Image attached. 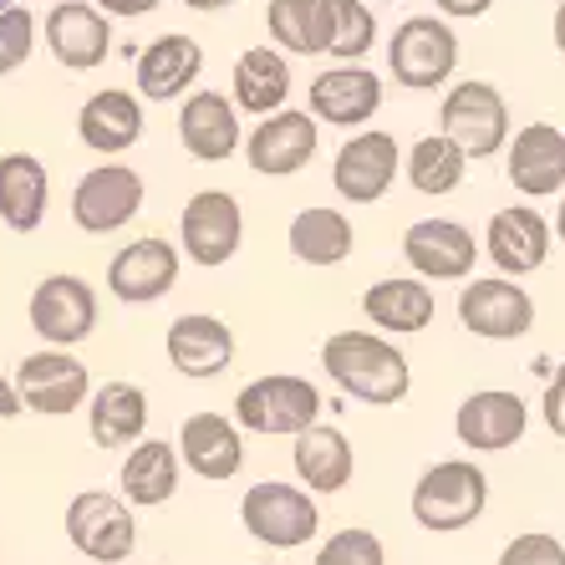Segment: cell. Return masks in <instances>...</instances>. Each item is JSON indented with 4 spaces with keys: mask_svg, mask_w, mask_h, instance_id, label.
Listing matches in <instances>:
<instances>
[{
    "mask_svg": "<svg viewBox=\"0 0 565 565\" xmlns=\"http://www.w3.org/2000/svg\"><path fill=\"white\" fill-rule=\"evenodd\" d=\"M377 107H382L377 72H367V66H356V62H337L311 82V113L321 122L362 128V122L377 118Z\"/></svg>",
    "mask_w": 565,
    "mask_h": 565,
    "instance_id": "21",
    "label": "cell"
},
{
    "mask_svg": "<svg viewBox=\"0 0 565 565\" xmlns=\"http://www.w3.org/2000/svg\"><path fill=\"white\" fill-rule=\"evenodd\" d=\"M46 194H52V179H46V163L36 153H6L0 158V220L11 224L15 235H31L46 220Z\"/></svg>",
    "mask_w": 565,
    "mask_h": 565,
    "instance_id": "29",
    "label": "cell"
},
{
    "mask_svg": "<svg viewBox=\"0 0 565 565\" xmlns=\"http://www.w3.org/2000/svg\"><path fill=\"white\" fill-rule=\"evenodd\" d=\"M199 72H204V46L194 36L169 31V36L148 41V52L138 56V93L148 103H173L189 93V82H199Z\"/></svg>",
    "mask_w": 565,
    "mask_h": 565,
    "instance_id": "25",
    "label": "cell"
},
{
    "mask_svg": "<svg viewBox=\"0 0 565 565\" xmlns=\"http://www.w3.org/2000/svg\"><path fill=\"white\" fill-rule=\"evenodd\" d=\"M239 520L270 551H301V545H311L316 530H321V510H316L311 494L296 484H276V479L245 489Z\"/></svg>",
    "mask_w": 565,
    "mask_h": 565,
    "instance_id": "6",
    "label": "cell"
},
{
    "mask_svg": "<svg viewBox=\"0 0 565 565\" xmlns=\"http://www.w3.org/2000/svg\"><path fill=\"white\" fill-rule=\"evenodd\" d=\"M454 66H459V36L438 15H408L387 41V72L397 87H413V93L444 87Z\"/></svg>",
    "mask_w": 565,
    "mask_h": 565,
    "instance_id": "4",
    "label": "cell"
},
{
    "mask_svg": "<svg viewBox=\"0 0 565 565\" xmlns=\"http://www.w3.org/2000/svg\"><path fill=\"white\" fill-rule=\"evenodd\" d=\"M77 138L103 158L128 153V148L143 138V103L132 93H122V87L93 93L77 113Z\"/></svg>",
    "mask_w": 565,
    "mask_h": 565,
    "instance_id": "24",
    "label": "cell"
},
{
    "mask_svg": "<svg viewBox=\"0 0 565 565\" xmlns=\"http://www.w3.org/2000/svg\"><path fill=\"white\" fill-rule=\"evenodd\" d=\"M540 408H545V428H551L555 438H565V362L555 367V377L545 382V403H540Z\"/></svg>",
    "mask_w": 565,
    "mask_h": 565,
    "instance_id": "40",
    "label": "cell"
},
{
    "mask_svg": "<svg viewBox=\"0 0 565 565\" xmlns=\"http://www.w3.org/2000/svg\"><path fill=\"white\" fill-rule=\"evenodd\" d=\"M179 235H184V255L204 270L214 265H230L245 239V214H239V199L230 189H199L184 204V220H179Z\"/></svg>",
    "mask_w": 565,
    "mask_h": 565,
    "instance_id": "10",
    "label": "cell"
},
{
    "mask_svg": "<svg viewBox=\"0 0 565 565\" xmlns=\"http://www.w3.org/2000/svg\"><path fill=\"white\" fill-rule=\"evenodd\" d=\"M555 239L565 245V199H561V210H555Z\"/></svg>",
    "mask_w": 565,
    "mask_h": 565,
    "instance_id": "46",
    "label": "cell"
},
{
    "mask_svg": "<svg viewBox=\"0 0 565 565\" xmlns=\"http://www.w3.org/2000/svg\"><path fill=\"white\" fill-rule=\"evenodd\" d=\"M173 286H179V250L158 235L122 245V250L113 255V265H107V290L128 306L163 301Z\"/></svg>",
    "mask_w": 565,
    "mask_h": 565,
    "instance_id": "18",
    "label": "cell"
},
{
    "mask_svg": "<svg viewBox=\"0 0 565 565\" xmlns=\"http://www.w3.org/2000/svg\"><path fill=\"white\" fill-rule=\"evenodd\" d=\"M500 565H565V545L545 530H525L500 551Z\"/></svg>",
    "mask_w": 565,
    "mask_h": 565,
    "instance_id": "39",
    "label": "cell"
},
{
    "mask_svg": "<svg viewBox=\"0 0 565 565\" xmlns=\"http://www.w3.org/2000/svg\"><path fill=\"white\" fill-rule=\"evenodd\" d=\"M265 26L290 56L331 52V0H270Z\"/></svg>",
    "mask_w": 565,
    "mask_h": 565,
    "instance_id": "34",
    "label": "cell"
},
{
    "mask_svg": "<svg viewBox=\"0 0 565 565\" xmlns=\"http://www.w3.org/2000/svg\"><path fill=\"white\" fill-rule=\"evenodd\" d=\"M504 179L525 199H551L565 189V132L555 122H525L504 148Z\"/></svg>",
    "mask_w": 565,
    "mask_h": 565,
    "instance_id": "16",
    "label": "cell"
},
{
    "mask_svg": "<svg viewBox=\"0 0 565 565\" xmlns=\"http://www.w3.org/2000/svg\"><path fill=\"white\" fill-rule=\"evenodd\" d=\"M21 408H26V403H21V387L0 377V418H15Z\"/></svg>",
    "mask_w": 565,
    "mask_h": 565,
    "instance_id": "43",
    "label": "cell"
},
{
    "mask_svg": "<svg viewBox=\"0 0 565 565\" xmlns=\"http://www.w3.org/2000/svg\"><path fill=\"white\" fill-rule=\"evenodd\" d=\"M189 11H224V6H235V0H184Z\"/></svg>",
    "mask_w": 565,
    "mask_h": 565,
    "instance_id": "45",
    "label": "cell"
},
{
    "mask_svg": "<svg viewBox=\"0 0 565 565\" xmlns=\"http://www.w3.org/2000/svg\"><path fill=\"white\" fill-rule=\"evenodd\" d=\"M403 173H408V184L418 189V194L444 199V194H454V189L463 184V173H469V153H463L448 132H428V138L413 143Z\"/></svg>",
    "mask_w": 565,
    "mask_h": 565,
    "instance_id": "35",
    "label": "cell"
},
{
    "mask_svg": "<svg viewBox=\"0 0 565 565\" xmlns=\"http://www.w3.org/2000/svg\"><path fill=\"white\" fill-rule=\"evenodd\" d=\"M438 122L454 143L469 158H494L510 148V103L494 82H459L448 87L444 107H438Z\"/></svg>",
    "mask_w": 565,
    "mask_h": 565,
    "instance_id": "5",
    "label": "cell"
},
{
    "mask_svg": "<svg viewBox=\"0 0 565 565\" xmlns=\"http://www.w3.org/2000/svg\"><path fill=\"white\" fill-rule=\"evenodd\" d=\"M555 52L565 56V0L555 6Z\"/></svg>",
    "mask_w": 565,
    "mask_h": 565,
    "instance_id": "44",
    "label": "cell"
},
{
    "mask_svg": "<svg viewBox=\"0 0 565 565\" xmlns=\"http://www.w3.org/2000/svg\"><path fill=\"white\" fill-rule=\"evenodd\" d=\"M11 6H15V0H0V15H6V11H11Z\"/></svg>",
    "mask_w": 565,
    "mask_h": 565,
    "instance_id": "47",
    "label": "cell"
},
{
    "mask_svg": "<svg viewBox=\"0 0 565 565\" xmlns=\"http://www.w3.org/2000/svg\"><path fill=\"white\" fill-rule=\"evenodd\" d=\"M46 52L56 56V66L66 72H93L107 62L113 52V15L103 6H87V0H62L46 15Z\"/></svg>",
    "mask_w": 565,
    "mask_h": 565,
    "instance_id": "14",
    "label": "cell"
},
{
    "mask_svg": "<svg viewBox=\"0 0 565 565\" xmlns=\"http://www.w3.org/2000/svg\"><path fill=\"white\" fill-rule=\"evenodd\" d=\"M484 255L494 260V270L510 280L535 276L540 265L551 260V220L530 204H510L489 220L484 230Z\"/></svg>",
    "mask_w": 565,
    "mask_h": 565,
    "instance_id": "17",
    "label": "cell"
},
{
    "mask_svg": "<svg viewBox=\"0 0 565 565\" xmlns=\"http://www.w3.org/2000/svg\"><path fill=\"white\" fill-rule=\"evenodd\" d=\"M148 428V397L143 387L132 382H103L93 393V408H87V434L97 448H132L143 444Z\"/></svg>",
    "mask_w": 565,
    "mask_h": 565,
    "instance_id": "30",
    "label": "cell"
},
{
    "mask_svg": "<svg viewBox=\"0 0 565 565\" xmlns=\"http://www.w3.org/2000/svg\"><path fill=\"white\" fill-rule=\"evenodd\" d=\"M97 327V296L82 276H46L31 290V331L46 347H72L87 342Z\"/></svg>",
    "mask_w": 565,
    "mask_h": 565,
    "instance_id": "11",
    "label": "cell"
},
{
    "mask_svg": "<svg viewBox=\"0 0 565 565\" xmlns=\"http://www.w3.org/2000/svg\"><path fill=\"white\" fill-rule=\"evenodd\" d=\"M15 387H21V403L31 413H46V418H62V413L82 408L93 397V377L66 347H46V352H31L21 367H15Z\"/></svg>",
    "mask_w": 565,
    "mask_h": 565,
    "instance_id": "13",
    "label": "cell"
},
{
    "mask_svg": "<svg viewBox=\"0 0 565 565\" xmlns=\"http://www.w3.org/2000/svg\"><path fill=\"white\" fill-rule=\"evenodd\" d=\"M290 255L301 265H342L352 255L356 235H352V220L331 204H311L290 220V235H286Z\"/></svg>",
    "mask_w": 565,
    "mask_h": 565,
    "instance_id": "33",
    "label": "cell"
},
{
    "mask_svg": "<svg viewBox=\"0 0 565 565\" xmlns=\"http://www.w3.org/2000/svg\"><path fill=\"white\" fill-rule=\"evenodd\" d=\"M296 479H301L311 494H342L347 484H352L356 473V454L352 444H347L342 428H327V423H316V428H306L301 438H296Z\"/></svg>",
    "mask_w": 565,
    "mask_h": 565,
    "instance_id": "28",
    "label": "cell"
},
{
    "mask_svg": "<svg viewBox=\"0 0 565 565\" xmlns=\"http://www.w3.org/2000/svg\"><path fill=\"white\" fill-rule=\"evenodd\" d=\"M377 41L367 0H331V56L337 62H362Z\"/></svg>",
    "mask_w": 565,
    "mask_h": 565,
    "instance_id": "36",
    "label": "cell"
},
{
    "mask_svg": "<svg viewBox=\"0 0 565 565\" xmlns=\"http://www.w3.org/2000/svg\"><path fill=\"white\" fill-rule=\"evenodd\" d=\"M316 113H270L265 122H255L250 143H245V158H250L255 173H270V179H290V173H301L306 163L316 158Z\"/></svg>",
    "mask_w": 565,
    "mask_h": 565,
    "instance_id": "19",
    "label": "cell"
},
{
    "mask_svg": "<svg viewBox=\"0 0 565 565\" xmlns=\"http://www.w3.org/2000/svg\"><path fill=\"white\" fill-rule=\"evenodd\" d=\"M459 321H463V331L484 337V342H514V337H525L535 327V301L510 276L469 280L459 290Z\"/></svg>",
    "mask_w": 565,
    "mask_h": 565,
    "instance_id": "12",
    "label": "cell"
},
{
    "mask_svg": "<svg viewBox=\"0 0 565 565\" xmlns=\"http://www.w3.org/2000/svg\"><path fill=\"white\" fill-rule=\"evenodd\" d=\"M311 565H387V551L372 530H337Z\"/></svg>",
    "mask_w": 565,
    "mask_h": 565,
    "instance_id": "37",
    "label": "cell"
},
{
    "mask_svg": "<svg viewBox=\"0 0 565 565\" xmlns=\"http://www.w3.org/2000/svg\"><path fill=\"white\" fill-rule=\"evenodd\" d=\"M230 93H235L239 113L270 118V113H280L286 97H290V62L276 52V46H250V52L235 62Z\"/></svg>",
    "mask_w": 565,
    "mask_h": 565,
    "instance_id": "32",
    "label": "cell"
},
{
    "mask_svg": "<svg viewBox=\"0 0 565 565\" xmlns=\"http://www.w3.org/2000/svg\"><path fill=\"white\" fill-rule=\"evenodd\" d=\"M403 255H408L413 276L423 280H469L479 245L459 220H418L403 235Z\"/></svg>",
    "mask_w": 565,
    "mask_h": 565,
    "instance_id": "20",
    "label": "cell"
},
{
    "mask_svg": "<svg viewBox=\"0 0 565 565\" xmlns=\"http://www.w3.org/2000/svg\"><path fill=\"white\" fill-rule=\"evenodd\" d=\"M66 540L97 565H128L132 545H138L128 500L107 494V489H82L77 500L66 504Z\"/></svg>",
    "mask_w": 565,
    "mask_h": 565,
    "instance_id": "7",
    "label": "cell"
},
{
    "mask_svg": "<svg viewBox=\"0 0 565 565\" xmlns=\"http://www.w3.org/2000/svg\"><path fill=\"white\" fill-rule=\"evenodd\" d=\"M138 210H143V173L128 163H97L72 189V220L87 235H113V230L132 224Z\"/></svg>",
    "mask_w": 565,
    "mask_h": 565,
    "instance_id": "9",
    "label": "cell"
},
{
    "mask_svg": "<svg viewBox=\"0 0 565 565\" xmlns=\"http://www.w3.org/2000/svg\"><path fill=\"white\" fill-rule=\"evenodd\" d=\"M179 444H163V438H148V444H132V454L122 459V500L138 504V510H158L179 494Z\"/></svg>",
    "mask_w": 565,
    "mask_h": 565,
    "instance_id": "27",
    "label": "cell"
},
{
    "mask_svg": "<svg viewBox=\"0 0 565 565\" xmlns=\"http://www.w3.org/2000/svg\"><path fill=\"white\" fill-rule=\"evenodd\" d=\"M362 311H367L372 327L397 331V337H413V331H423L428 321H434L438 306H434V290H428L423 276H393V280L367 286Z\"/></svg>",
    "mask_w": 565,
    "mask_h": 565,
    "instance_id": "31",
    "label": "cell"
},
{
    "mask_svg": "<svg viewBox=\"0 0 565 565\" xmlns=\"http://www.w3.org/2000/svg\"><path fill=\"white\" fill-rule=\"evenodd\" d=\"M36 52V21L26 6H11L0 15V77H11L15 66H26Z\"/></svg>",
    "mask_w": 565,
    "mask_h": 565,
    "instance_id": "38",
    "label": "cell"
},
{
    "mask_svg": "<svg viewBox=\"0 0 565 565\" xmlns=\"http://www.w3.org/2000/svg\"><path fill=\"white\" fill-rule=\"evenodd\" d=\"M316 418H321V393L311 377H296V372L255 377L235 397V423L265 438H301L306 428H316Z\"/></svg>",
    "mask_w": 565,
    "mask_h": 565,
    "instance_id": "2",
    "label": "cell"
},
{
    "mask_svg": "<svg viewBox=\"0 0 565 565\" xmlns=\"http://www.w3.org/2000/svg\"><path fill=\"white\" fill-rule=\"evenodd\" d=\"M489 504V479L473 459H444L434 469L418 473L413 484V520L434 535H454V530L473 525Z\"/></svg>",
    "mask_w": 565,
    "mask_h": 565,
    "instance_id": "3",
    "label": "cell"
},
{
    "mask_svg": "<svg viewBox=\"0 0 565 565\" xmlns=\"http://www.w3.org/2000/svg\"><path fill=\"white\" fill-rule=\"evenodd\" d=\"M179 454H184L189 473L224 484L235 479L239 463H245V438H239V423H230L224 413H194L179 428Z\"/></svg>",
    "mask_w": 565,
    "mask_h": 565,
    "instance_id": "22",
    "label": "cell"
},
{
    "mask_svg": "<svg viewBox=\"0 0 565 565\" xmlns=\"http://www.w3.org/2000/svg\"><path fill=\"white\" fill-rule=\"evenodd\" d=\"M403 148H397L393 132H377V128H362L352 132L331 163V184L347 204H377L387 189L397 184V173H403Z\"/></svg>",
    "mask_w": 565,
    "mask_h": 565,
    "instance_id": "8",
    "label": "cell"
},
{
    "mask_svg": "<svg viewBox=\"0 0 565 565\" xmlns=\"http://www.w3.org/2000/svg\"><path fill=\"white\" fill-rule=\"evenodd\" d=\"M179 143L199 163H224L239 148V113L224 93H194L179 113Z\"/></svg>",
    "mask_w": 565,
    "mask_h": 565,
    "instance_id": "26",
    "label": "cell"
},
{
    "mask_svg": "<svg viewBox=\"0 0 565 565\" xmlns=\"http://www.w3.org/2000/svg\"><path fill=\"white\" fill-rule=\"evenodd\" d=\"M530 428V408L520 393H504V387H484V393H469L454 413V434L463 448L473 454H504L525 438Z\"/></svg>",
    "mask_w": 565,
    "mask_h": 565,
    "instance_id": "15",
    "label": "cell"
},
{
    "mask_svg": "<svg viewBox=\"0 0 565 565\" xmlns=\"http://www.w3.org/2000/svg\"><path fill=\"white\" fill-rule=\"evenodd\" d=\"M169 362L184 377H220L235 362V331L210 311H184L169 327Z\"/></svg>",
    "mask_w": 565,
    "mask_h": 565,
    "instance_id": "23",
    "label": "cell"
},
{
    "mask_svg": "<svg viewBox=\"0 0 565 565\" xmlns=\"http://www.w3.org/2000/svg\"><path fill=\"white\" fill-rule=\"evenodd\" d=\"M321 367H327V377L347 397L372 403V408H393L413 387L408 356L397 352L387 337H372V331H337V337H327Z\"/></svg>",
    "mask_w": 565,
    "mask_h": 565,
    "instance_id": "1",
    "label": "cell"
},
{
    "mask_svg": "<svg viewBox=\"0 0 565 565\" xmlns=\"http://www.w3.org/2000/svg\"><path fill=\"white\" fill-rule=\"evenodd\" d=\"M444 15H454V21H479V15L494 6V0H434Z\"/></svg>",
    "mask_w": 565,
    "mask_h": 565,
    "instance_id": "41",
    "label": "cell"
},
{
    "mask_svg": "<svg viewBox=\"0 0 565 565\" xmlns=\"http://www.w3.org/2000/svg\"><path fill=\"white\" fill-rule=\"evenodd\" d=\"M93 6H103L107 15H148V11H158V0H93Z\"/></svg>",
    "mask_w": 565,
    "mask_h": 565,
    "instance_id": "42",
    "label": "cell"
}]
</instances>
